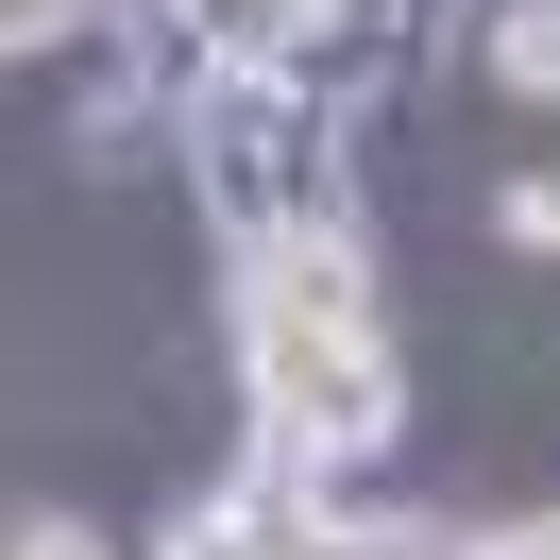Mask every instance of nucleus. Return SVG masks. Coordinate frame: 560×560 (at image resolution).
Returning <instances> with one entry per match:
<instances>
[{
  "instance_id": "obj_2",
  "label": "nucleus",
  "mask_w": 560,
  "mask_h": 560,
  "mask_svg": "<svg viewBox=\"0 0 560 560\" xmlns=\"http://www.w3.org/2000/svg\"><path fill=\"white\" fill-rule=\"evenodd\" d=\"M187 171H205V221L238 255L306 238V221H357L340 205V119H323L306 69H187Z\"/></svg>"
},
{
  "instance_id": "obj_8",
  "label": "nucleus",
  "mask_w": 560,
  "mask_h": 560,
  "mask_svg": "<svg viewBox=\"0 0 560 560\" xmlns=\"http://www.w3.org/2000/svg\"><path fill=\"white\" fill-rule=\"evenodd\" d=\"M0 560H119V544H103V526H69V510H18V544H0Z\"/></svg>"
},
{
  "instance_id": "obj_5",
  "label": "nucleus",
  "mask_w": 560,
  "mask_h": 560,
  "mask_svg": "<svg viewBox=\"0 0 560 560\" xmlns=\"http://www.w3.org/2000/svg\"><path fill=\"white\" fill-rule=\"evenodd\" d=\"M306 560H458V526H374V510H340Z\"/></svg>"
},
{
  "instance_id": "obj_6",
  "label": "nucleus",
  "mask_w": 560,
  "mask_h": 560,
  "mask_svg": "<svg viewBox=\"0 0 560 560\" xmlns=\"http://www.w3.org/2000/svg\"><path fill=\"white\" fill-rule=\"evenodd\" d=\"M85 18H103V0H0V51H18V69H51Z\"/></svg>"
},
{
  "instance_id": "obj_1",
  "label": "nucleus",
  "mask_w": 560,
  "mask_h": 560,
  "mask_svg": "<svg viewBox=\"0 0 560 560\" xmlns=\"http://www.w3.org/2000/svg\"><path fill=\"white\" fill-rule=\"evenodd\" d=\"M238 390H255V442L323 458V476H357V458L408 442V374H390L374 238L357 221H306V238L238 255Z\"/></svg>"
},
{
  "instance_id": "obj_4",
  "label": "nucleus",
  "mask_w": 560,
  "mask_h": 560,
  "mask_svg": "<svg viewBox=\"0 0 560 560\" xmlns=\"http://www.w3.org/2000/svg\"><path fill=\"white\" fill-rule=\"evenodd\" d=\"M492 85L510 103H560V0H492Z\"/></svg>"
},
{
  "instance_id": "obj_7",
  "label": "nucleus",
  "mask_w": 560,
  "mask_h": 560,
  "mask_svg": "<svg viewBox=\"0 0 560 560\" xmlns=\"http://www.w3.org/2000/svg\"><path fill=\"white\" fill-rule=\"evenodd\" d=\"M492 221H510V255H560V171H510V205H492Z\"/></svg>"
},
{
  "instance_id": "obj_3",
  "label": "nucleus",
  "mask_w": 560,
  "mask_h": 560,
  "mask_svg": "<svg viewBox=\"0 0 560 560\" xmlns=\"http://www.w3.org/2000/svg\"><path fill=\"white\" fill-rule=\"evenodd\" d=\"M137 18H171L187 69H289V35H306V0H137Z\"/></svg>"
},
{
  "instance_id": "obj_10",
  "label": "nucleus",
  "mask_w": 560,
  "mask_h": 560,
  "mask_svg": "<svg viewBox=\"0 0 560 560\" xmlns=\"http://www.w3.org/2000/svg\"><path fill=\"white\" fill-rule=\"evenodd\" d=\"M340 18H374V0H306V35H340Z\"/></svg>"
},
{
  "instance_id": "obj_9",
  "label": "nucleus",
  "mask_w": 560,
  "mask_h": 560,
  "mask_svg": "<svg viewBox=\"0 0 560 560\" xmlns=\"http://www.w3.org/2000/svg\"><path fill=\"white\" fill-rule=\"evenodd\" d=\"M458 560H560V510H510V526H458Z\"/></svg>"
}]
</instances>
